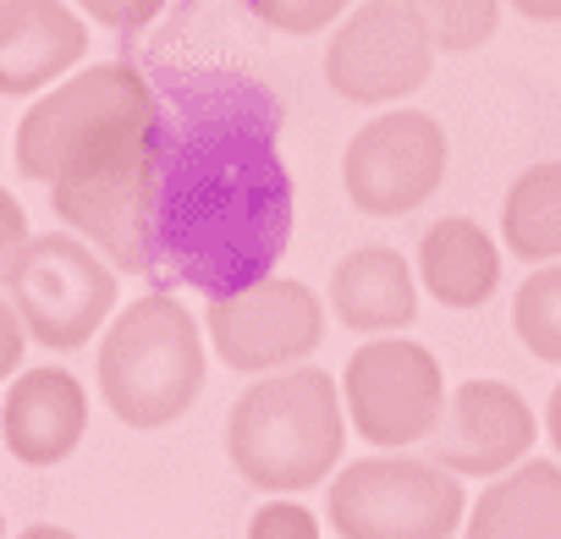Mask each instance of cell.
<instances>
[{
    "label": "cell",
    "mask_w": 561,
    "mask_h": 539,
    "mask_svg": "<svg viewBox=\"0 0 561 539\" xmlns=\"http://www.w3.org/2000/svg\"><path fill=\"white\" fill-rule=\"evenodd\" d=\"M539 424L523 402V391H512L506 380H462L435 424V462H446L451 473H473V479H495L512 462L528 457Z\"/></svg>",
    "instance_id": "obj_11"
},
{
    "label": "cell",
    "mask_w": 561,
    "mask_h": 539,
    "mask_svg": "<svg viewBox=\"0 0 561 539\" xmlns=\"http://www.w3.org/2000/svg\"><path fill=\"white\" fill-rule=\"evenodd\" d=\"M325 512L342 539H446L468 523L457 473L424 457L347 462L331 479Z\"/></svg>",
    "instance_id": "obj_4"
},
{
    "label": "cell",
    "mask_w": 561,
    "mask_h": 539,
    "mask_svg": "<svg viewBox=\"0 0 561 539\" xmlns=\"http://www.w3.org/2000/svg\"><path fill=\"white\" fill-rule=\"evenodd\" d=\"M419 282L446 309H479L501 287V248L468 215L435 220L419 242Z\"/></svg>",
    "instance_id": "obj_15"
},
{
    "label": "cell",
    "mask_w": 561,
    "mask_h": 539,
    "mask_svg": "<svg viewBox=\"0 0 561 539\" xmlns=\"http://www.w3.org/2000/svg\"><path fill=\"white\" fill-rule=\"evenodd\" d=\"M331 314L358 336L408 331L419 314V276L397 248H353L331 270Z\"/></svg>",
    "instance_id": "obj_14"
},
{
    "label": "cell",
    "mask_w": 561,
    "mask_h": 539,
    "mask_svg": "<svg viewBox=\"0 0 561 539\" xmlns=\"http://www.w3.org/2000/svg\"><path fill=\"white\" fill-rule=\"evenodd\" d=\"M204 331L215 342V358L237 375H275L304 364L325 342V309L320 298L293 276H264L242 293H226L209 303Z\"/></svg>",
    "instance_id": "obj_8"
},
{
    "label": "cell",
    "mask_w": 561,
    "mask_h": 539,
    "mask_svg": "<svg viewBox=\"0 0 561 539\" xmlns=\"http://www.w3.org/2000/svg\"><path fill=\"white\" fill-rule=\"evenodd\" d=\"M462 528L473 539H561V468L545 457L512 462L468 506Z\"/></svg>",
    "instance_id": "obj_16"
},
{
    "label": "cell",
    "mask_w": 561,
    "mask_h": 539,
    "mask_svg": "<svg viewBox=\"0 0 561 539\" xmlns=\"http://www.w3.org/2000/svg\"><path fill=\"white\" fill-rule=\"evenodd\" d=\"M435 39L408 0H364L325 45V83L353 105H391L430 83Z\"/></svg>",
    "instance_id": "obj_9"
},
{
    "label": "cell",
    "mask_w": 561,
    "mask_h": 539,
    "mask_svg": "<svg viewBox=\"0 0 561 539\" xmlns=\"http://www.w3.org/2000/svg\"><path fill=\"white\" fill-rule=\"evenodd\" d=\"M342 386L325 369H280L253 380L226 418L231 468L275 495L331 479V468H342Z\"/></svg>",
    "instance_id": "obj_1"
},
{
    "label": "cell",
    "mask_w": 561,
    "mask_h": 539,
    "mask_svg": "<svg viewBox=\"0 0 561 539\" xmlns=\"http://www.w3.org/2000/svg\"><path fill=\"white\" fill-rule=\"evenodd\" d=\"M7 298L18 303V314L39 347L72 353L89 336H100V325L111 320L116 270L83 237L45 231V237H28L12 282H7Z\"/></svg>",
    "instance_id": "obj_6"
},
{
    "label": "cell",
    "mask_w": 561,
    "mask_h": 539,
    "mask_svg": "<svg viewBox=\"0 0 561 539\" xmlns=\"http://www.w3.org/2000/svg\"><path fill=\"white\" fill-rule=\"evenodd\" d=\"M440 176H446V133L430 111H391V116L364 122L342 160L347 204L380 220L413 215L419 204H430Z\"/></svg>",
    "instance_id": "obj_10"
},
{
    "label": "cell",
    "mask_w": 561,
    "mask_h": 539,
    "mask_svg": "<svg viewBox=\"0 0 561 539\" xmlns=\"http://www.w3.org/2000/svg\"><path fill=\"white\" fill-rule=\"evenodd\" d=\"M7 12H12V0H0V18H7Z\"/></svg>",
    "instance_id": "obj_27"
},
{
    "label": "cell",
    "mask_w": 561,
    "mask_h": 539,
    "mask_svg": "<svg viewBox=\"0 0 561 539\" xmlns=\"http://www.w3.org/2000/svg\"><path fill=\"white\" fill-rule=\"evenodd\" d=\"M435 50H479L501 28V0H408Z\"/></svg>",
    "instance_id": "obj_19"
},
{
    "label": "cell",
    "mask_w": 561,
    "mask_h": 539,
    "mask_svg": "<svg viewBox=\"0 0 561 539\" xmlns=\"http://www.w3.org/2000/svg\"><path fill=\"white\" fill-rule=\"evenodd\" d=\"M160 154L154 133L138 144H122L116 154L50 182L56 215L83 231L94 248H105L122 270H149L154 264V237H160Z\"/></svg>",
    "instance_id": "obj_5"
},
{
    "label": "cell",
    "mask_w": 561,
    "mask_h": 539,
    "mask_svg": "<svg viewBox=\"0 0 561 539\" xmlns=\"http://www.w3.org/2000/svg\"><path fill=\"white\" fill-rule=\"evenodd\" d=\"M501 237L523 264L561 259V160H539L506 187Z\"/></svg>",
    "instance_id": "obj_17"
},
{
    "label": "cell",
    "mask_w": 561,
    "mask_h": 539,
    "mask_svg": "<svg viewBox=\"0 0 561 539\" xmlns=\"http://www.w3.org/2000/svg\"><path fill=\"white\" fill-rule=\"evenodd\" d=\"M512 331L539 364H561V259L539 264L512 298Z\"/></svg>",
    "instance_id": "obj_18"
},
{
    "label": "cell",
    "mask_w": 561,
    "mask_h": 539,
    "mask_svg": "<svg viewBox=\"0 0 561 539\" xmlns=\"http://www.w3.org/2000/svg\"><path fill=\"white\" fill-rule=\"evenodd\" d=\"M89 50V28L61 0H12L0 18V94H39L72 72Z\"/></svg>",
    "instance_id": "obj_13"
},
{
    "label": "cell",
    "mask_w": 561,
    "mask_h": 539,
    "mask_svg": "<svg viewBox=\"0 0 561 539\" xmlns=\"http://www.w3.org/2000/svg\"><path fill=\"white\" fill-rule=\"evenodd\" d=\"M78 7L105 28H144L160 12V0H78Z\"/></svg>",
    "instance_id": "obj_23"
},
{
    "label": "cell",
    "mask_w": 561,
    "mask_h": 539,
    "mask_svg": "<svg viewBox=\"0 0 561 539\" xmlns=\"http://www.w3.org/2000/svg\"><path fill=\"white\" fill-rule=\"evenodd\" d=\"M342 402L353 429L369 446H419L435 435L440 408H446V375L435 364L430 347L408 342V336H375L347 358L342 375Z\"/></svg>",
    "instance_id": "obj_7"
},
{
    "label": "cell",
    "mask_w": 561,
    "mask_h": 539,
    "mask_svg": "<svg viewBox=\"0 0 561 539\" xmlns=\"http://www.w3.org/2000/svg\"><path fill=\"white\" fill-rule=\"evenodd\" d=\"M89 429V397L67 369H28L0 402V440L23 468H56Z\"/></svg>",
    "instance_id": "obj_12"
},
{
    "label": "cell",
    "mask_w": 561,
    "mask_h": 539,
    "mask_svg": "<svg viewBox=\"0 0 561 539\" xmlns=\"http://www.w3.org/2000/svg\"><path fill=\"white\" fill-rule=\"evenodd\" d=\"M248 534H253V539H314L320 523H314V512H304L298 501H270V506L253 512Z\"/></svg>",
    "instance_id": "obj_21"
},
{
    "label": "cell",
    "mask_w": 561,
    "mask_h": 539,
    "mask_svg": "<svg viewBox=\"0 0 561 539\" xmlns=\"http://www.w3.org/2000/svg\"><path fill=\"white\" fill-rule=\"evenodd\" d=\"M545 429H550V446L561 451V386L550 391V408H545Z\"/></svg>",
    "instance_id": "obj_26"
},
{
    "label": "cell",
    "mask_w": 561,
    "mask_h": 539,
    "mask_svg": "<svg viewBox=\"0 0 561 539\" xmlns=\"http://www.w3.org/2000/svg\"><path fill=\"white\" fill-rule=\"evenodd\" d=\"M23 248H28V215H23V204L7 187H0V287L12 282Z\"/></svg>",
    "instance_id": "obj_22"
},
{
    "label": "cell",
    "mask_w": 561,
    "mask_h": 539,
    "mask_svg": "<svg viewBox=\"0 0 561 539\" xmlns=\"http://www.w3.org/2000/svg\"><path fill=\"white\" fill-rule=\"evenodd\" d=\"M154 133V94L149 83L122 67V61H105V67H89V72H72L67 83H56L23 122H18V171L28 182H61L105 154H116L122 144H138Z\"/></svg>",
    "instance_id": "obj_3"
},
{
    "label": "cell",
    "mask_w": 561,
    "mask_h": 539,
    "mask_svg": "<svg viewBox=\"0 0 561 539\" xmlns=\"http://www.w3.org/2000/svg\"><path fill=\"white\" fill-rule=\"evenodd\" d=\"M100 391L127 429L176 424L204 391L198 320L171 293L127 303L100 342Z\"/></svg>",
    "instance_id": "obj_2"
},
{
    "label": "cell",
    "mask_w": 561,
    "mask_h": 539,
    "mask_svg": "<svg viewBox=\"0 0 561 539\" xmlns=\"http://www.w3.org/2000/svg\"><path fill=\"white\" fill-rule=\"evenodd\" d=\"M0 534H7V523H0Z\"/></svg>",
    "instance_id": "obj_28"
},
{
    "label": "cell",
    "mask_w": 561,
    "mask_h": 539,
    "mask_svg": "<svg viewBox=\"0 0 561 539\" xmlns=\"http://www.w3.org/2000/svg\"><path fill=\"white\" fill-rule=\"evenodd\" d=\"M353 7V0H248V12L275 28V34H320L331 23H342V12Z\"/></svg>",
    "instance_id": "obj_20"
},
{
    "label": "cell",
    "mask_w": 561,
    "mask_h": 539,
    "mask_svg": "<svg viewBox=\"0 0 561 539\" xmlns=\"http://www.w3.org/2000/svg\"><path fill=\"white\" fill-rule=\"evenodd\" d=\"M23 347H28V325L18 314V303L0 293V380H12L18 364H23Z\"/></svg>",
    "instance_id": "obj_24"
},
{
    "label": "cell",
    "mask_w": 561,
    "mask_h": 539,
    "mask_svg": "<svg viewBox=\"0 0 561 539\" xmlns=\"http://www.w3.org/2000/svg\"><path fill=\"white\" fill-rule=\"evenodd\" d=\"M528 23H561V0H512Z\"/></svg>",
    "instance_id": "obj_25"
}]
</instances>
